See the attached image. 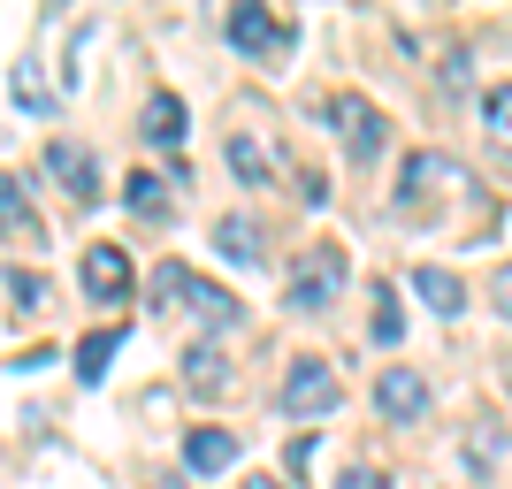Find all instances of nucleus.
<instances>
[{
  "mask_svg": "<svg viewBox=\"0 0 512 489\" xmlns=\"http://www.w3.org/2000/svg\"><path fill=\"white\" fill-rule=\"evenodd\" d=\"M153 306H161V314H176V306H184V314L192 321H207V329H230V321H245V306H237L230 291H222V283H207V276H192V268H153Z\"/></svg>",
  "mask_w": 512,
  "mask_h": 489,
  "instance_id": "nucleus-1",
  "label": "nucleus"
},
{
  "mask_svg": "<svg viewBox=\"0 0 512 489\" xmlns=\"http://www.w3.org/2000/svg\"><path fill=\"white\" fill-rule=\"evenodd\" d=\"M337 291H344V253H337V245H306V260L291 268V283H283L291 314H329Z\"/></svg>",
  "mask_w": 512,
  "mask_h": 489,
  "instance_id": "nucleus-2",
  "label": "nucleus"
},
{
  "mask_svg": "<svg viewBox=\"0 0 512 489\" xmlns=\"http://www.w3.org/2000/svg\"><path fill=\"white\" fill-rule=\"evenodd\" d=\"M329 115H337V130H344V153H352V161H375V153L390 146V123H383V107L375 100H352V92H337V100H329Z\"/></svg>",
  "mask_w": 512,
  "mask_h": 489,
  "instance_id": "nucleus-3",
  "label": "nucleus"
},
{
  "mask_svg": "<svg viewBox=\"0 0 512 489\" xmlns=\"http://www.w3.org/2000/svg\"><path fill=\"white\" fill-rule=\"evenodd\" d=\"M337 375H329V360H291V375H283V413L291 421H314V413H337Z\"/></svg>",
  "mask_w": 512,
  "mask_h": 489,
  "instance_id": "nucleus-4",
  "label": "nucleus"
},
{
  "mask_svg": "<svg viewBox=\"0 0 512 489\" xmlns=\"http://www.w3.org/2000/svg\"><path fill=\"white\" fill-rule=\"evenodd\" d=\"M77 276H85V291L100 298V306H123L130 283H138V276H130V253H123V245H85Z\"/></svg>",
  "mask_w": 512,
  "mask_h": 489,
  "instance_id": "nucleus-5",
  "label": "nucleus"
},
{
  "mask_svg": "<svg viewBox=\"0 0 512 489\" xmlns=\"http://www.w3.org/2000/svg\"><path fill=\"white\" fill-rule=\"evenodd\" d=\"M46 176H54L77 207H92V199H100V169H92V153L77 146V138H54V146H46Z\"/></svg>",
  "mask_w": 512,
  "mask_h": 489,
  "instance_id": "nucleus-6",
  "label": "nucleus"
},
{
  "mask_svg": "<svg viewBox=\"0 0 512 489\" xmlns=\"http://www.w3.org/2000/svg\"><path fill=\"white\" fill-rule=\"evenodd\" d=\"M375 405H383L390 421H421L428 413V383L413 375V367H383V375H375Z\"/></svg>",
  "mask_w": 512,
  "mask_h": 489,
  "instance_id": "nucleus-7",
  "label": "nucleus"
},
{
  "mask_svg": "<svg viewBox=\"0 0 512 489\" xmlns=\"http://www.w3.org/2000/svg\"><path fill=\"white\" fill-rule=\"evenodd\" d=\"M184 390H192V398H222V390H230V352H222V344H192V352H184Z\"/></svg>",
  "mask_w": 512,
  "mask_h": 489,
  "instance_id": "nucleus-8",
  "label": "nucleus"
},
{
  "mask_svg": "<svg viewBox=\"0 0 512 489\" xmlns=\"http://www.w3.org/2000/svg\"><path fill=\"white\" fill-rule=\"evenodd\" d=\"M184 467L192 474H230L237 467V436L230 428H192V436H184Z\"/></svg>",
  "mask_w": 512,
  "mask_h": 489,
  "instance_id": "nucleus-9",
  "label": "nucleus"
},
{
  "mask_svg": "<svg viewBox=\"0 0 512 489\" xmlns=\"http://www.w3.org/2000/svg\"><path fill=\"white\" fill-rule=\"evenodd\" d=\"M291 39L268 8H230V46H245V54H276V46Z\"/></svg>",
  "mask_w": 512,
  "mask_h": 489,
  "instance_id": "nucleus-10",
  "label": "nucleus"
},
{
  "mask_svg": "<svg viewBox=\"0 0 512 489\" xmlns=\"http://www.w3.org/2000/svg\"><path fill=\"white\" fill-rule=\"evenodd\" d=\"M0 230L16 237V245H39V207L23 192V176H0Z\"/></svg>",
  "mask_w": 512,
  "mask_h": 489,
  "instance_id": "nucleus-11",
  "label": "nucleus"
},
{
  "mask_svg": "<svg viewBox=\"0 0 512 489\" xmlns=\"http://www.w3.org/2000/svg\"><path fill=\"white\" fill-rule=\"evenodd\" d=\"M138 130H146V146H161V153L184 146V100H176V92H153V100H146V123H138Z\"/></svg>",
  "mask_w": 512,
  "mask_h": 489,
  "instance_id": "nucleus-12",
  "label": "nucleus"
},
{
  "mask_svg": "<svg viewBox=\"0 0 512 489\" xmlns=\"http://www.w3.org/2000/svg\"><path fill=\"white\" fill-rule=\"evenodd\" d=\"M214 245H222V260H245V268H253L260 260V222L253 214H222V222H214Z\"/></svg>",
  "mask_w": 512,
  "mask_h": 489,
  "instance_id": "nucleus-13",
  "label": "nucleus"
},
{
  "mask_svg": "<svg viewBox=\"0 0 512 489\" xmlns=\"http://www.w3.org/2000/svg\"><path fill=\"white\" fill-rule=\"evenodd\" d=\"M413 291H421V306H436V314H459V306H467V283L451 276V268H413Z\"/></svg>",
  "mask_w": 512,
  "mask_h": 489,
  "instance_id": "nucleus-14",
  "label": "nucleus"
},
{
  "mask_svg": "<svg viewBox=\"0 0 512 489\" xmlns=\"http://www.w3.org/2000/svg\"><path fill=\"white\" fill-rule=\"evenodd\" d=\"M123 207L138 214V222H161V214H169V184H161L153 169H138V176L123 184Z\"/></svg>",
  "mask_w": 512,
  "mask_h": 489,
  "instance_id": "nucleus-15",
  "label": "nucleus"
},
{
  "mask_svg": "<svg viewBox=\"0 0 512 489\" xmlns=\"http://www.w3.org/2000/svg\"><path fill=\"white\" fill-rule=\"evenodd\" d=\"M482 130L497 138V153H512V85H490V92H482Z\"/></svg>",
  "mask_w": 512,
  "mask_h": 489,
  "instance_id": "nucleus-16",
  "label": "nucleus"
},
{
  "mask_svg": "<svg viewBox=\"0 0 512 489\" xmlns=\"http://www.w3.org/2000/svg\"><path fill=\"white\" fill-rule=\"evenodd\" d=\"M367 298H375V321H367V329H375V344H398V337H406V314H398V291H390V283H375Z\"/></svg>",
  "mask_w": 512,
  "mask_h": 489,
  "instance_id": "nucleus-17",
  "label": "nucleus"
},
{
  "mask_svg": "<svg viewBox=\"0 0 512 489\" xmlns=\"http://www.w3.org/2000/svg\"><path fill=\"white\" fill-rule=\"evenodd\" d=\"M230 169L245 176V184H260V176H268V146H260L253 130H230Z\"/></svg>",
  "mask_w": 512,
  "mask_h": 489,
  "instance_id": "nucleus-18",
  "label": "nucleus"
},
{
  "mask_svg": "<svg viewBox=\"0 0 512 489\" xmlns=\"http://www.w3.org/2000/svg\"><path fill=\"white\" fill-rule=\"evenodd\" d=\"M115 344H123L115 329H92V337L77 344V375H85V383H100V375H107V360H115Z\"/></svg>",
  "mask_w": 512,
  "mask_h": 489,
  "instance_id": "nucleus-19",
  "label": "nucleus"
},
{
  "mask_svg": "<svg viewBox=\"0 0 512 489\" xmlns=\"http://www.w3.org/2000/svg\"><path fill=\"white\" fill-rule=\"evenodd\" d=\"M283 467L306 482V467H314V436H291V444H283Z\"/></svg>",
  "mask_w": 512,
  "mask_h": 489,
  "instance_id": "nucleus-20",
  "label": "nucleus"
},
{
  "mask_svg": "<svg viewBox=\"0 0 512 489\" xmlns=\"http://www.w3.org/2000/svg\"><path fill=\"white\" fill-rule=\"evenodd\" d=\"M16 100H23V107H46V85L31 77V69H16Z\"/></svg>",
  "mask_w": 512,
  "mask_h": 489,
  "instance_id": "nucleus-21",
  "label": "nucleus"
},
{
  "mask_svg": "<svg viewBox=\"0 0 512 489\" xmlns=\"http://www.w3.org/2000/svg\"><path fill=\"white\" fill-rule=\"evenodd\" d=\"M337 489H390V482H383V467H352Z\"/></svg>",
  "mask_w": 512,
  "mask_h": 489,
  "instance_id": "nucleus-22",
  "label": "nucleus"
},
{
  "mask_svg": "<svg viewBox=\"0 0 512 489\" xmlns=\"http://www.w3.org/2000/svg\"><path fill=\"white\" fill-rule=\"evenodd\" d=\"M490 298H497V314H512V260H505V268L490 276Z\"/></svg>",
  "mask_w": 512,
  "mask_h": 489,
  "instance_id": "nucleus-23",
  "label": "nucleus"
},
{
  "mask_svg": "<svg viewBox=\"0 0 512 489\" xmlns=\"http://www.w3.org/2000/svg\"><path fill=\"white\" fill-rule=\"evenodd\" d=\"M245 489H283V482H276V474H253V482H245Z\"/></svg>",
  "mask_w": 512,
  "mask_h": 489,
  "instance_id": "nucleus-24",
  "label": "nucleus"
}]
</instances>
